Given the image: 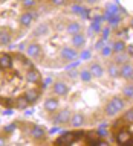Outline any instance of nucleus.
<instances>
[{"label":"nucleus","instance_id":"1","mask_svg":"<svg viewBox=\"0 0 133 146\" xmlns=\"http://www.w3.org/2000/svg\"><path fill=\"white\" fill-rule=\"evenodd\" d=\"M124 108V100L122 98H119V96H115L112 98V100L105 105V114L107 116H116V114L121 111Z\"/></svg>","mask_w":133,"mask_h":146},{"label":"nucleus","instance_id":"2","mask_svg":"<svg viewBox=\"0 0 133 146\" xmlns=\"http://www.w3.org/2000/svg\"><path fill=\"white\" fill-rule=\"evenodd\" d=\"M83 134H84V132H69V131H66V132H63L54 143L55 145H71L77 139H80Z\"/></svg>","mask_w":133,"mask_h":146},{"label":"nucleus","instance_id":"3","mask_svg":"<svg viewBox=\"0 0 133 146\" xmlns=\"http://www.w3.org/2000/svg\"><path fill=\"white\" fill-rule=\"evenodd\" d=\"M115 141H116L118 145H127L132 141V132L126 129V128H121V129H118V132L115 134Z\"/></svg>","mask_w":133,"mask_h":146},{"label":"nucleus","instance_id":"4","mask_svg":"<svg viewBox=\"0 0 133 146\" xmlns=\"http://www.w3.org/2000/svg\"><path fill=\"white\" fill-rule=\"evenodd\" d=\"M71 117H72V114H71V111H69V110H61V111H58V113L54 116V123L64 125V123H69V122H71Z\"/></svg>","mask_w":133,"mask_h":146},{"label":"nucleus","instance_id":"5","mask_svg":"<svg viewBox=\"0 0 133 146\" xmlns=\"http://www.w3.org/2000/svg\"><path fill=\"white\" fill-rule=\"evenodd\" d=\"M12 66H14V59H12L11 55L0 52V68L8 70V68H12Z\"/></svg>","mask_w":133,"mask_h":146},{"label":"nucleus","instance_id":"6","mask_svg":"<svg viewBox=\"0 0 133 146\" xmlns=\"http://www.w3.org/2000/svg\"><path fill=\"white\" fill-rule=\"evenodd\" d=\"M26 81L31 82V84H40L41 82V75L40 72L37 70V68H29V70L26 72Z\"/></svg>","mask_w":133,"mask_h":146},{"label":"nucleus","instance_id":"7","mask_svg":"<svg viewBox=\"0 0 133 146\" xmlns=\"http://www.w3.org/2000/svg\"><path fill=\"white\" fill-rule=\"evenodd\" d=\"M26 53H28V56H31V58H40L41 56V46L37 44V43H31L26 47Z\"/></svg>","mask_w":133,"mask_h":146},{"label":"nucleus","instance_id":"8","mask_svg":"<svg viewBox=\"0 0 133 146\" xmlns=\"http://www.w3.org/2000/svg\"><path fill=\"white\" fill-rule=\"evenodd\" d=\"M60 56H61V59H64V61H72V59L77 58V50L71 49V47H63L60 50Z\"/></svg>","mask_w":133,"mask_h":146},{"label":"nucleus","instance_id":"9","mask_svg":"<svg viewBox=\"0 0 133 146\" xmlns=\"http://www.w3.org/2000/svg\"><path fill=\"white\" fill-rule=\"evenodd\" d=\"M31 135H32V139H35V140H44L46 131L38 125H32L31 126Z\"/></svg>","mask_w":133,"mask_h":146},{"label":"nucleus","instance_id":"10","mask_svg":"<svg viewBox=\"0 0 133 146\" xmlns=\"http://www.w3.org/2000/svg\"><path fill=\"white\" fill-rule=\"evenodd\" d=\"M34 18H37V14H32V12H23L20 15V25L25 26V27H29L34 21Z\"/></svg>","mask_w":133,"mask_h":146},{"label":"nucleus","instance_id":"11","mask_svg":"<svg viewBox=\"0 0 133 146\" xmlns=\"http://www.w3.org/2000/svg\"><path fill=\"white\" fill-rule=\"evenodd\" d=\"M58 107H60V104H58V100L55 99V98H49V99L44 100V110H46L48 113L58 111Z\"/></svg>","mask_w":133,"mask_h":146},{"label":"nucleus","instance_id":"12","mask_svg":"<svg viewBox=\"0 0 133 146\" xmlns=\"http://www.w3.org/2000/svg\"><path fill=\"white\" fill-rule=\"evenodd\" d=\"M52 90H54V93L58 94V96H66L67 91H69V87L64 84V82H54Z\"/></svg>","mask_w":133,"mask_h":146},{"label":"nucleus","instance_id":"13","mask_svg":"<svg viewBox=\"0 0 133 146\" xmlns=\"http://www.w3.org/2000/svg\"><path fill=\"white\" fill-rule=\"evenodd\" d=\"M25 96H26V99L29 100V104H35L40 98V91L35 90V88H29V90L25 91Z\"/></svg>","mask_w":133,"mask_h":146},{"label":"nucleus","instance_id":"14","mask_svg":"<svg viewBox=\"0 0 133 146\" xmlns=\"http://www.w3.org/2000/svg\"><path fill=\"white\" fill-rule=\"evenodd\" d=\"M119 76H122L124 79H130L133 76V66L130 64H124V66L119 68Z\"/></svg>","mask_w":133,"mask_h":146},{"label":"nucleus","instance_id":"15","mask_svg":"<svg viewBox=\"0 0 133 146\" xmlns=\"http://www.w3.org/2000/svg\"><path fill=\"white\" fill-rule=\"evenodd\" d=\"M72 44H73V47H83V46L86 44V36L83 35L81 32L72 35Z\"/></svg>","mask_w":133,"mask_h":146},{"label":"nucleus","instance_id":"16","mask_svg":"<svg viewBox=\"0 0 133 146\" xmlns=\"http://www.w3.org/2000/svg\"><path fill=\"white\" fill-rule=\"evenodd\" d=\"M29 100L26 99V96H18V98H15V108L17 110H26L28 107H29Z\"/></svg>","mask_w":133,"mask_h":146},{"label":"nucleus","instance_id":"17","mask_svg":"<svg viewBox=\"0 0 133 146\" xmlns=\"http://www.w3.org/2000/svg\"><path fill=\"white\" fill-rule=\"evenodd\" d=\"M84 120H86V119H84L83 114H73V116L71 117V122H69V123H71L73 128H80L83 123H84Z\"/></svg>","mask_w":133,"mask_h":146},{"label":"nucleus","instance_id":"18","mask_svg":"<svg viewBox=\"0 0 133 146\" xmlns=\"http://www.w3.org/2000/svg\"><path fill=\"white\" fill-rule=\"evenodd\" d=\"M113 52L115 53H122L124 50L127 49V46H126V43H124V41H121V40H118V41H115L113 43Z\"/></svg>","mask_w":133,"mask_h":146},{"label":"nucleus","instance_id":"19","mask_svg":"<svg viewBox=\"0 0 133 146\" xmlns=\"http://www.w3.org/2000/svg\"><path fill=\"white\" fill-rule=\"evenodd\" d=\"M89 70L92 73V76H96V78H101V76H103V73H104L103 67H101L99 64H92V67L89 68Z\"/></svg>","mask_w":133,"mask_h":146},{"label":"nucleus","instance_id":"20","mask_svg":"<svg viewBox=\"0 0 133 146\" xmlns=\"http://www.w3.org/2000/svg\"><path fill=\"white\" fill-rule=\"evenodd\" d=\"M66 31H67L71 35H75V34H78V32L81 31V26L78 25L77 21H73V23H69V25L66 26Z\"/></svg>","mask_w":133,"mask_h":146},{"label":"nucleus","instance_id":"21","mask_svg":"<svg viewBox=\"0 0 133 146\" xmlns=\"http://www.w3.org/2000/svg\"><path fill=\"white\" fill-rule=\"evenodd\" d=\"M122 122H124V123H127V125H133V108H130L128 111L124 113Z\"/></svg>","mask_w":133,"mask_h":146},{"label":"nucleus","instance_id":"22","mask_svg":"<svg viewBox=\"0 0 133 146\" xmlns=\"http://www.w3.org/2000/svg\"><path fill=\"white\" fill-rule=\"evenodd\" d=\"M48 31H49V26H48V25H40V26H38V27H37V29H35L34 35H35V36L44 35V34H48Z\"/></svg>","mask_w":133,"mask_h":146},{"label":"nucleus","instance_id":"23","mask_svg":"<svg viewBox=\"0 0 133 146\" xmlns=\"http://www.w3.org/2000/svg\"><path fill=\"white\" fill-rule=\"evenodd\" d=\"M11 38H12V35L9 34V32L3 31L2 36H0V44H9V43H11Z\"/></svg>","mask_w":133,"mask_h":146},{"label":"nucleus","instance_id":"24","mask_svg":"<svg viewBox=\"0 0 133 146\" xmlns=\"http://www.w3.org/2000/svg\"><path fill=\"white\" fill-rule=\"evenodd\" d=\"M109 76H112V78H118L119 76V67L116 66V64H113V66L109 67Z\"/></svg>","mask_w":133,"mask_h":146},{"label":"nucleus","instance_id":"25","mask_svg":"<svg viewBox=\"0 0 133 146\" xmlns=\"http://www.w3.org/2000/svg\"><path fill=\"white\" fill-rule=\"evenodd\" d=\"M37 5V0H21V6L25 9H32Z\"/></svg>","mask_w":133,"mask_h":146},{"label":"nucleus","instance_id":"26","mask_svg":"<svg viewBox=\"0 0 133 146\" xmlns=\"http://www.w3.org/2000/svg\"><path fill=\"white\" fill-rule=\"evenodd\" d=\"M80 76H81V79L84 81V82H89V81L92 79L90 70H83V72H80Z\"/></svg>","mask_w":133,"mask_h":146},{"label":"nucleus","instance_id":"27","mask_svg":"<svg viewBox=\"0 0 133 146\" xmlns=\"http://www.w3.org/2000/svg\"><path fill=\"white\" fill-rule=\"evenodd\" d=\"M112 53H113V47H112V46H104V47L101 49V55H103V56H110Z\"/></svg>","mask_w":133,"mask_h":146},{"label":"nucleus","instance_id":"28","mask_svg":"<svg viewBox=\"0 0 133 146\" xmlns=\"http://www.w3.org/2000/svg\"><path fill=\"white\" fill-rule=\"evenodd\" d=\"M15 128H17L15 123H11V125H6L3 128V132H5V134H12V132L15 131Z\"/></svg>","mask_w":133,"mask_h":146},{"label":"nucleus","instance_id":"29","mask_svg":"<svg viewBox=\"0 0 133 146\" xmlns=\"http://www.w3.org/2000/svg\"><path fill=\"white\" fill-rule=\"evenodd\" d=\"M124 96L126 98H133V85H127L124 88Z\"/></svg>","mask_w":133,"mask_h":146},{"label":"nucleus","instance_id":"30","mask_svg":"<svg viewBox=\"0 0 133 146\" xmlns=\"http://www.w3.org/2000/svg\"><path fill=\"white\" fill-rule=\"evenodd\" d=\"M3 104H5V107H6V108H12V107H15V100L11 99V98L3 99Z\"/></svg>","mask_w":133,"mask_h":146},{"label":"nucleus","instance_id":"31","mask_svg":"<svg viewBox=\"0 0 133 146\" xmlns=\"http://www.w3.org/2000/svg\"><path fill=\"white\" fill-rule=\"evenodd\" d=\"M50 84H54V81H52V78H50V76L44 78V79L41 81V87H43V88H46V87H48V85H50Z\"/></svg>","mask_w":133,"mask_h":146},{"label":"nucleus","instance_id":"32","mask_svg":"<svg viewBox=\"0 0 133 146\" xmlns=\"http://www.w3.org/2000/svg\"><path fill=\"white\" fill-rule=\"evenodd\" d=\"M50 3H52L54 6H64V5L67 3V0H50Z\"/></svg>","mask_w":133,"mask_h":146},{"label":"nucleus","instance_id":"33","mask_svg":"<svg viewBox=\"0 0 133 146\" xmlns=\"http://www.w3.org/2000/svg\"><path fill=\"white\" fill-rule=\"evenodd\" d=\"M20 59H21L20 62L23 64V66H26V67H28V70H29V68H32V67H34V66H32V62H31V61H29V59H28V58H20Z\"/></svg>","mask_w":133,"mask_h":146},{"label":"nucleus","instance_id":"34","mask_svg":"<svg viewBox=\"0 0 133 146\" xmlns=\"http://www.w3.org/2000/svg\"><path fill=\"white\" fill-rule=\"evenodd\" d=\"M92 31H96V32H99L101 31V21H93L92 23Z\"/></svg>","mask_w":133,"mask_h":146},{"label":"nucleus","instance_id":"35","mask_svg":"<svg viewBox=\"0 0 133 146\" xmlns=\"http://www.w3.org/2000/svg\"><path fill=\"white\" fill-rule=\"evenodd\" d=\"M72 11L75 12V14H81L83 8H81V6H78V5H73V6H72Z\"/></svg>","mask_w":133,"mask_h":146},{"label":"nucleus","instance_id":"36","mask_svg":"<svg viewBox=\"0 0 133 146\" xmlns=\"http://www.w3.org/2000/svg\"><path fill=\"white\" fill-rule=\"evenodd\" d=\"M109 34H110V29H109V27H104V29H103V40H107Z\"/></svg>","mask_w":133,"mask_h":146},{"label":"nucleus","instance_id":"37","mask_svg":"<svg viewBox=\"0 0 133 146\" xmlns=\"http://www.w3.org/2000/svg\"><path fill=\"white\" fill-rule=\"evenodd\" d=\"M104 41H105V40H101V41H98V43L95 44V49H99V50L103 49V47H104Z\"/></svg>","mask_w":133,"mask_h":146},{"label":"nucleus","instance_id":"38","mask_svg":"<svg viewBox=\"0 0 133 146\" xmlns=\"http://www.w3.org/2000/svg\"><path fill=\"white\" fill-rule=\"evenodd\" d=\"M81 58H83V59H89V58H90V52H87V50H84V52L81 53Z\"/></svg>","mask_w":133,"mask_h":146},{"label":"nucleus","instance_id":"39","mask_svg":"<svg viewBox=\"0 0 133 146\" xmlns=\"http://www.w3.org/2000/svg\"><path fill=\"white\" fill-rule=\"evenodd\" d=\"M81 17H84V18L89 17V9H83V11H81Z\"/></svg>","mask_w":133,"mask_h":146},{"label":"nucleus","instance_id":"40","mask_svg":"<svg viewBox=\"0 0 133 146\" xmlns=\"http://www.w3.org/2000/svg\"><path fill=\"white\" fill-rule=\"evenodd\" d=\"M78 64H80V61H75V62H72V64H69L67 66V68H73V67H77Z\"/></svg>","mask_w":133,"mask_h":146},{"label":"nucleus","instance_id":"41","mask_svg":"<svg viewBox=\"0 0 133 146\" xmlns=\"http://www.w3.org/2000/svg\"><path fill=\"white\" fill-rule=\"evenodd\" d=\"M26 47H28V46H26L25 43H21V44H18V50H23V49H25V50H26Z\"/></svg>","mask_w":133,"mask_h":146},{"label":"nucleus","instance_id":"42","mask_svg":"<svg viewBox=\"0 0 133 146\" xmlns=\"http://www.w3.org/2000/svg\"><path fill=\"white\" fill-rule=\"evenodd\" d=\"M127 52H128V55H133V46H128V47H127Z\"/></svg>","mask_w":133,"mask_h":146},{"label":"nucleus","instance_id":"43","mask_svg":"<svg viewBox=\"0 0 133 146\" xmlns=\"http://www.w3.org/2000/svg\"><path fill=\"white\" fill-rule=\"evenodd\" d=\"M5 143H6V140H5V137H0V146H2V145H5Z\"/></svg>","mask_w":133,"mask_h":146},{"label":"nucleus","instance_id":"44","mask_svg":"<svg viewBox=\"0 0 133 146\" xmlns=\"http://www.w3.org/2000/svg\"><path fill=\"white\" fill-rule=\"evenodd\" d=\"M96 2H98V0H86V3H89V5H93Z\"/></svg>","mask_w":133,"mask_h":146},{"label":"nucleus","instance_id":"45","mask_svg":"<svg viewBox=\"0 0 133 146\" xmlns=\"http://www.w3.org/2000/svg\"><path fill=\"white\" fill-rule=\"evenodd\" d=\"M69 75H71V78H75V76H77V72H71Z\"/></svg>","mask_w":133,"mask_h":146},{"label":"nucleus","instance_id":"46","mask_svg":"<svg viewBox=\"0 0 133 146\" xmlns=\"http://www.w3.org/2000/svg\"><path fill=\"white\" fill-rule=\"evenodd\" d=\"M72 2H73V3H81L83 0H72Z\"/></svg>","mask_w":133,"mask_h":146},{"label":"nucleus","instance_id":"47","mask_svg":"<svg viewBox=\"0 0 133 146\" xmlns=\"http://www.w3.org/2000/svg\"><path fill=\"white\" fill-rule=\"evenodd\" d=\"M2 34H3V31H2V29H0V36H2Z\"/></svg>","mask_w":133,"mask_h":146},{"label":"nucleus","instance_id":"48","mask_svg":"<svg viewBox=\"0 0 133 146\" xmlns=\"http://www.w3.org/2000/svg\"><path fill=\"white\" fill-rule=\"evenodd\" d=\"M132 27H133V18H132Z\"/></svg>","mask_w":133,"mask_h":146},{"label":"nucleus","instance_id":"49","mask_svg":"<svg viewBox=\"0 0 133 146\" xmlns=\"http://www.w3.org/2000/svg\"><path fill=\"white\" fill-rule=\"evenodd\" d=\"M0 2H5V0H0Z\"/></svg>","mask_w":133,"mask_h":146}]
</instances>
